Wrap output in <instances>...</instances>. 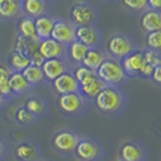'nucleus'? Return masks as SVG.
Returning <instances> with one entry per match:
<instances>
[{"label": "nucleus", "instance_id": "obj_1", "mask_svg": "<svg viewBox=\"0 0 161 161\" xmlns=\"http://www.w3.org/2000/svg\"><path fill=\"white\" fill-rule=\"evenodd\" d=\"M92 102L101 114L119 116L127 107V95L121 86H105Z\"/></svg>", "mask_w": 161, "mask_h": 161}, {"label": "nucleus", "instance_id": "obj_2", "mask_svg": "<svg viewBox=\"0 0 161 161\" xmlns=\"http://www.w3.org/2000/svg\"><path fill=\"white\" fill-rule=\"evenodd\" d=\"M89 102V99H86L80 92H74L57 96L56 105L58 112L64 115L65 118L76 119L86 113Z\"/></svg>", "mask_w": 161, "mask_h": 161}, {"label": "nucleus", "instance_id": "obj_3", "mask_svg": "<svg viewBox=\"0 0 161 161\" xmlns=\"http://www.w3.org/2000/svg\"><path fill=\"white\" fill-rule=\"evenodd\" d=\"M81 135L73 129H61L56 131L51 137L52 150L61 156L70 158L74 155L75 148L79 143Z\"/></svg>", "mask_w": 161, "mask_h": 161}, {"label": "nucleus", "instance_id": "obj_4", "mask_svg": "<svg viewBox=\"0 0 161 161\" xmlns=\"http://www.w3.org/2000/svg\"><path fill=\"white\" fill-rule=\"evenodd\" d=\"M120 62L127 78H141L150 80L154 68L145 63L143 50L136 48L130 55L124 57Z\"/></svg>", "mask_w": 161, "mask_h": 161}, {"label": "nucleus", "instance_id": "obj_5", "mask_svg": "<svg viewBox=\"0 0 161 161\" xmlns=\"http://www.w3.org/2000/svg\"><path fill=\"white\" fill-rule=\"evenodd\" d=\"M137 47L135 40L126 33H113L109 35L104 45V52L108 57L121 61Z\"/></svg>", "mask_w": 161, "mask_h": 161}, {"label": "nucleus", "instance_id": "obj_6", "mask_svg": "<svg viewBox=\"0 0 161 161\" xmlns=\"http://www.w3.org/2000/svg\"><path fill=\"white\" fill-rule=\"evenodd\" d=\"M96 74L103 80L107 86H121L129 79L122 69L120 61L108 56L105 57L103 63L97 69Z\"/></svg>", "mask_w": 161, "mask_h": 161}, {"label": "nucleus", "instance_id": "obj_7", "mask_svg": "<svg viewBox=\"0 0 161 161\" xmlns=\"http://www.w3.org/2000/svg\"><path fill=\"white\" fill-rule=\"evenodd\" d=\"M74 156L79 161H101L104 156V149L96 138L81 136L75 148Z\"/></svg>", "mask_w": 161, "mask_h": 161}, {"label": "nucleus", "instance_id": "obj_8", "mask_svg": "<svg viewBox=\"0 0 161 161\" xmlns=\"http://www.w3.org/2000/svg\"><path fill=\"white\" fill-rule=\"evenodd\" d=\"M98 12L96 8L89 1H79L72 5L69 10V21L75 27L96 24Z\"/></svg>", "mask_w": 161, "mask_h": 161}, {"label": "nucleus", "instance_id": "obj_9", "mask_svg": "<svg viewBox=\"0 0 161 161\" xmlns=\"http://www.w3.org/2000/svg\"><path fill=\"white\" fill-rule=\"evenodd\" d=\"M14 156L17 161H40V147L33 139L21 141L15 145Z\"/></svg>", "mask_w": 161, "mask_h": 161}, {"label": "nucleus", "instance_id": "obj_10", "mask_svg": "<svg viewBox=\"0 0 161 161\" xmlns=\"http://www.w3.org/2000/svg\"><path fill=\"white\" fill-rule=\"evenodd\" d=\"M118 156L121 161H145L147 150L144 145L136 141H126L120 144Z\"/></svg>", "mask_w": 161, "mask_h": 161}, {"label": "nucleus", "instance_id": "obj_11", "mask_svg": "<svg viewBox=\"0 0 161 161\" xmlns=\"http://www.w3.org/2000/svg\"><path fill=\"white\" fill-rule=\"evenodd\" d=\"M41 69L45 76V81L52 82L63 73L72 70L73 64L68 59L52 58V59H45V62L41 64Z\"/></svg>", "mask_w": 161, "mask_h": 161}, {"label": "nucleus", "instance_id": "obj_12", "mask_svg": "<svg viewBox=\"0 0 161 161\" xmlns=\"http://www.w3.org/2000/svg\"><path fill=\"white\" fill-rule=\"evenodd\" d=\"M75 28L76 27L70 21L63 18H56L53 29L51 33V38L68 46L70 42L75 40Z\"/></svg>", "mask_w": 161, "mask_h": 161}, {"label": "nucleus", "instance_id": "obj_13", "mask_svg": "<svg viewBox=\"0 0 161 161\" xmlns=\"http://www.w3.org/2000/svg\"><path fill=\"white\" fill-rule=\"evenodd\" d=\"M75 40L80 41L89 48L99 47L102 36L96 24L79 25L75 28Z\"/></svg>", "mask_w": 161, "mask_h": 161}, {"label": "nucleus", "instance_id": "obj_14", "mask_svg": "<svg viewBox=\"0 0 161 161\" xmlns=\"http://www.w3.org/2000/svg\"><path fill=\"white\" fill-rule=\"evenodd\" d=\"M105 85L103 80L96 74V72L91 73L86 78L79 81V92L89 101H93L95 97L104 89Z\"/></svg>", "mask_w": 161, "mask_h": 161}, {"label": "nucleus", "instance_id": "obj_15", "mask_svg": "<svg viewBox=\"0 0 161 161\" xmlns=\"http://www.w3.org/2000/svg\"><path fill=\"white\" fill-rule=\"evenodd\" d=\"M38 51L45 59L59 58V59H68L67 57V46L56 41L52 38H48L39 42Z\"/></svg>", "mask_w": 161, "mask_h": 161}, {"label": "nucleus", "instance_id": "obj_16", "mask_svg": "<svg viewBox=\"0 0 161 161\" xmlns=\"http://www.w3.org/2000/svg\"><path fill=\"white\" fill-rule=\"evenodd\" d=\"M51 85H52L53 92L57 96L79 92V81L75 79L72 70L65 72L62 75H59L56 80L51 82Z\"/></svg>", "mask_w": 161, "mask_h": 161}, {"label": "nucleus", "instance_id": "obj_17", "mask_svg": "<svg viewBox=\"0 0 161 161\" xmlns=\"http://www.w3.org/2000/svg\"><path fill=\"white\" fill-rule=\"evenodd\" d=\"M22 4L17 0H3L0 1V21L12 22L23 17Z\"/></svg>", "mask_w": 161, "mask_h": 161}, {"label": "nucleus", "instance_id": "obj_18", "mask_svg": "<svg viewBox=\"0 0 161 161\" xmlns=\"http://www.w3.org/2000/svg\"><path fill=\"white\" fill-rule=\"evenodd\" d=\"M139 24L145 33L161 31V11H155L152 8L145 10L141 15Z\"/></svg>", "mask_w": 161, "mask_h": 161}, {"label": "nucleus", "instance_id": "obj_19", "mask_svg": "<svg viewBox=\"0 0 161 161\" xmlns=\"http://www.w3.org/2000/svg\"><path fill=\"white\" fill-rule=\"evenodd\" d=\"M23 15L31 18H38L48 14L47 0H24L22 3Z\"/></svg>", "mask_w": 161, "mask_h": 161}, {"label": "nucleus", "instance_id": "obj_20", "mask_svg": "<svg viewBox=\"0 0 161 161\" xmlns=\"http://www.w3.org/2000/svg\"><path fill=\"white\" fill-rule=\"evenodd\" d=\"M8 82H10L12 97H21L33 90L31 84L25 80L22 72H11L8 76Z\"/></svg>", "mask_w": 161, "mask_h": 161}, {"label": "nucleus", "instance_id": "obj_21", "mask_svg": "<svg viewBox=\"0 0 161 161\" xmlns=\"http://www.w3.org/2000/svg\"><path fill=\"white\" fill-rule=\"evenodd\" d=\"M56 18L50 15H44L38 18H35V32H36V38L38 40H45L51 38V33L55 25Z\"/></svg>", "mask_w": 161, "mask_h": 161}, {"label": "nucleus", "instance_id": "obj_22", "mask_svg": "<svg viewBox=\"0 0 161 161\" xmlns=\"http://www.w3.org/2000/svg\"><path fill=\"white\" fill-rule=\"evenodd\" d=\"M24 107L38 119L45 116L48 112V102L46 98L41 96H31L24 102Z\"/></svg>", "mask_w": 161, "mask_h": 161}, {"label": "nucleus", "instance_id": "obj_23", "mask_svg": "<svg viewBox=\"0 0 161 161\" xmlns=\"http://www.w3.org/2000/svg\"><path fill=\"white\" fill-rule=\"evenodd\" d=\"M87 51H89L87 46H85L84 44H81L80 41L74 40L67 46V57H68V61L73 65L81 64L85 56H86V53H87Z\"/></svg>", "mask_w": 161, "mask_h": 161}, {"label": "nucleus", "instance_id": "obj_24", "mask_svg": "<svg viewBox=\"0 0 161 161\" xmlns=\"http://www.w3.org/2000/svg\"><path fill=\"white\" fill-rule=\"evenodd\" d=\"M105 57H107L105 52L102 51L99 47L89 48V51H87V53H86V56H85L81 64L85 65L86 68H89L92 72H97V69L103 63Z\"/></svg>", "mask_w": 161, "mask_h": 161}, {"label": "nucleus", "instance_id": "obj_25", "mask_svg": "<svg viewBox=\"0 0 161 161\" xmlns=\"http://www.w3.org/2000/svg\"><path fill=\"white\" fill-rule=\"evenodd\" d=\"M8 68L12 72H23L27 67H29V65L32 64V61H31V57L29 56L14 50L8 55Z\"/></svg>", "mask_w": 161, "mask_h": 161}, {"label": "nucleus", "instance_id": "obj_26", "mask_svg": "<svg viewBox=\"0 0 161 161\" xmlns=\"http://www.w3.org/2000/svg\"><path fill=\"white\" fill-rule=\"evenodd\" d=\"M18 35L23 36L29 40H36V32H35V19L31 17L23 16L18 19L17 24Z\"/></svg>", "mask_w": 161, "mask_h": 161}, {"label": "nucleus", "instance_id": "obj_27", "mask_svg": "<svg viewBox=\"0 0 161 161\" xmlns=\"http://www.w3.org/2000/svg\"><path fill=\"white\" fill-rule=\"evenodd\" d=\"M39 42L38 40H29V39H25L21 35H17L16 41H15V51L18 52H22L27 56H32L35 51H38L39 48Z\"/></svg>", "mask_w": 161, "mask_h": 161}, {"label": "nucleus", "instance_id": "obj_28", "mask_svg": "<svg viewBox=\"0 0 161 161\" xmlns=\"http://www.w3.org/2000/svg\"><path fill=\"white\" fill-rule=\"evenodd\" d=\"M23 76L25 78V80L31 84L32 87H35L38 85H41L44 81H45V76H44V73L41 67L38 65L31 64L29 67H27L23 72Z\"/></svg>", "mask_w": 161, "mask_h": 161}, {"label": "nucleus", "instance_id": "obj_29", "mask_svg": "<svg viewBox=\"0 0 161 161\" xmlns=\"http://www.w3.org/2000/svg\"><path fill=\"white\" fill-rule=\"evenodd\" d=\"M15 120L21 126H31L38 120V118L33 115L24 105H19L17 107L16 112H15Z\"/></svg>", "mask_w": 161, "mask_h": 161}, {"label": "nucleus", "instance_id": "obj_30", "mask_svg": "<svg viewBox=\"0 0 161 161\" xmlns=\"http://www.w3.org/2000/svg\"><path fill=\"white\" fill-rule=\"evenodd\" d=\"M120 3L126 11L133 15H142L145 10H148L147 0H120Z\"/></svg>", "mask_w": 161, "mask_h": 161}, {"label": "nucleus", "instance_id": "obj_31", "mask_svg": "<svg viewBox=\"0 0 161 161\" xmlns=\"http://www.w3.org/2000/svg\"><path fill=\"white\" fill-rule=\"evenodd\" d=\"M145 47L161 52V31L145 33Z\"/></svg>", "mask_w": 161, "mask_h": 161}, {"label": "nucleus", "instance_id": "obj_32", "mask_svg": "<svg viewBox=\"0 0 161 161\" xmlns=\"http://www.w3.org/2000/svg\"><path fill=\"white\" fill-rule=\"evenodd\" d=\"M143 56H144L145 63L149 64L150 67L155 68L158 65H161V52L145 47L143 48Z\"/></svg>", "mask_w": 161, "mask_h": 161}, {"label": "nucleus", "instance_id": "obj_33", "mask_svg": "<svg viewBox=\"0 0 161 161\" xmlns=\"http://www.w3.org/2000/svg\"><path fill=\"white\" fill-rule=\"evenodd\" d=\"M73 75L75 76V79L78 81H81L84 78H86L87 75H90L91 73H93L92 70H90L89 68H86L85 65L82 64H76V65H73V69H72Z\"/></svg>", "mask_w": 161, "mask_h": 161}, {"label": "nucleus", "instance_id": "obj_34", "mask_svg": "<svg viewBox=\"0 0 161 161\" xmlns=\"http://www.w3.org/2000/svg\"><path fill=\"white\" fill-rule=\"evenodd\" d=\"M10 76V75H8ZM8 76H5L4 79L0 80V92L6 96L8 98H12V92H11V87H10V82H8Z\"/></svg>", "mask_w": 161, "mask_h": 161}, {"label": "nucleus", "instance_id": "obj_35", "mask_svg": "<svg viewBox=\"0 0 161 161\" xmlns=\"http://www.w3.org/2000/svg\"><path fill=\"white\" fill-rule=\"evenodd\" d=\"M150 80L153 81V84H155L156 86L161 87V65H158L154 68Z\"/></svg>", "mask_w": 161, "mask_h": 161}, {"label": "nucleus", "instance_id": "obj_36", "mask_svg": "<svg viewBox=\"0 0 161 161\" xmlns=\"http://www.w3.org/2000/svg\"><path fill=\"white\" fill-rule=\"evenodd\" d=\"M31 61H32V64L41 67V64L45 62V58L41 56V53L39 51H35L32 56H31Z\"/></svg>", "mask_w": 161, "mask_h": 161}, {"label": "nucleus", "instance_id": "obj_37", "mask_svg": "<svg viewBox=\"0 0 161 161\" xmlns=\"http://www.w3.org/2000/svg\"><path fill=\"white\" fill-rule=\"evenodd\" d=\"M8 148L6 141L4 138L0 137V161L5 160V158L8 156Z\"/></svg>", "mask_w": 161, "mask_h": 161}, {"label": "nucleus", "instance_id": "obj_38", "mask_svg": "<svg viewBox=\"0 0 161 161\" xmlns=\"http://www.w3.org/2000/svg\"><path fill=\"white\" fill-rule=\"evenodd\" d=\"M147 3H148V8L161 11V0H147Z\"/></svg>", "mask_w": 161, "mask_h": 161}, {"label": "nucleus", "instance_id": "obj_39", "mask_svg": "<svg viewBox=\"0 0 161 161\" xmlns=\"http://www.w3.org/2000/svg\"><path fill=\"white\" fill-rule=\"evenodd\" d=\"M11 99L8 98L6 96H4L1 92H0V110H3V109H5L6 108V105L8 104V102H10Z\"/></svg>", "mask_w": 161, "mask_h": 161}, {"label": "nucleus", "instance_id": "obj_40", "mask_svg": "<svg viewBox=\"0 0 161 161\" xmlns=\"http://www.w3.org/2000/svg\"><path fill=\"white\" fill-rule=\"evenodd\" d=\"M11 72H12V70H11L8 67L6 68V67L0 65V80H1V79H4L5 76H8V75L11 74Z\"/></svg>", "mask_w": 161, "mask_h": 161}, {"label": "nucleus", "instance_id": "obj_41", "mask_svg": "<svg viewBox=\"0 0 161 161\" xmlns=\"http://www.w3.org/2000/svg\"><path fill=\"white\" fill-rule=\"evenodd\" d=\"M101 1H104V3H109V1H114V0H101Z\"/></svg>", "mask_w": 161, "mask_h": 161}, {"label": "nucleus", "instance_id": "obj_42", "mask_svg": "<svg viewBox=\"0 0 161 161\" xmlns=\"http://www.w3.org/2000/svg\"><path fill=\"white\" fill-rule=\"evenodd\" d=\"M17 1H18V3H21V4H22V3H23L24 0H17Z\"/></svg>", "mask_w": 161, "mask_h": 161}, {"label": "nucleus", "instance_id": "obj_43", "mask_svg": "<svg viewBox=\"0 0 161 161\" xmlns=\"http://www.w3.org/2000/svg\"><path fill=\"white\" fill-rule=\"evenodd\" d=\"M118 161H121V160H118Z\"/></svg>", "mask_w": 161, "mask_h": 161}, {"label": "nucleus", "instance_id": "obj_44", "mask_svg": "<svg viewBox=\"0 0 161 161\" xmlns=\"http://www.w3.org/2000/svg\"><path fill=\"white\" fill-rule=\"evenodd\" d=\"M0 1H3V0H0Z\"/></svg>", "mask_w": 161, "mask_h": 161}, {"label": "nucleus", "instance_id": "obj_45", "mask_svg": "<svg viewBox=\"0 0 161 161\" xmlns=\"http://www.w3.org/2000/svg\"><path fill=\"white\" fill-rule=\"evenodd\" d=\"M45 161H47V160H45Z\"/></svg>", "mask_w": 161, "mask_h": 161}, {"label": "nucleus", "instance_id": "obj_46", "mask_svg": "<svg viewBox=\"0 0 161 161\" xmlns=\"http://www.w3.org/2000/svg\"><path fill=\"white\" fill-rule=\"evenodd\" d=\"M47 1H48V0H47Z\"/></svg>", "mask_w": 161, "mask_h": 161}]
</instances>
